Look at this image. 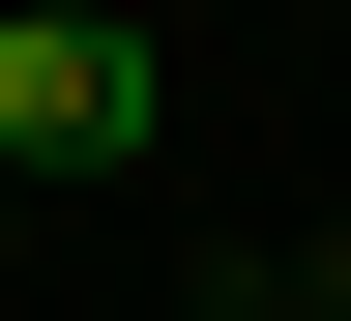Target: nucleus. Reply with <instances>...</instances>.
I'll use <instances>...</instances> for the list:
<instances>
[{"label": "nucleus", "mask_w": 351, "mask_h": 321, "mask_svg": "<svg viewBox=\"0 0 351 321\" xmlns=\"http://www.w3.org/2000/svg\"><path fill=\"white\" fill-rule=\"evenodd\" d=\"M147 117H176V59L117 29V0H59V29H0V146H29V175H117Z\"/></svg>", "instance_id": "obj_1"}]
</instances>
